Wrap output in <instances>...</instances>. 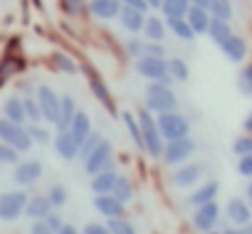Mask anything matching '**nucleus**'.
<instances>
[{
    "mask_svg": "<svg viewBox=\"0 0 252 234\" xmlns=\"http://www.w3.org/2000/svg\"><path fill=\"white\" fill-rule=\"evenodd\" d=\"M50 212H52V205H50L47 195H32V197H28L23 217H28L30 222H42Z\"/></svg>",
    "mask_w": 252,
    "mask_h": 234,
    "instance_id": "aec40b11",
    "label": "nucleus"
},
{
    "mask_svg": "<svg viewBox=\"0 0 252 234\" xmlns=\"http://www.w3.org/2000/svg\"><path fill=\"white\" fill-rule=\"evenodd\" d=\"M220 50H222V54L230 59V62H235V64H240V62H245V57H247V42L240 37V35H230L225 42H220L218 45Z\"/></svg>",
    "mask_w": 252,
    "mask_h": 234,
    "instance_id": "412c9836",
    "label": "nucleus"
},
{
    "mask_svg": "<svg viewBox=\"0 0 252 234\" xmlns=\"http://www.w3.org/2000/svg\"><path fill=\"white\" fill-rule=\"evenodd\" d=\"M146 15L149 13H141V10H134V8H124L121 5V13H119V25L126 30V32H131V35H141L144 30V23H146Z\"/></svg>",
    "mask_w": 252,
    "mask_h": 234,
    "instance_id": "6ab92c4d",
    "label": "nucleus"
},
{
    "mask_svg": "<svg viewBox=\"0 0 252 234\" xmlns=\"http://www.w3.org/2000/svg\"><path fill=\"white\" fill-rule=\"evenodd\" d=\"M166 27H168L178 40H183V42H193V40H195V32L190 30V25L186 23V18H181V20H166Z\"/></svg>",
    "mask_w": 252,
    "mask_h": 234,
    "instance_id": "e433bc0d",
    "label": "nucleus"
},
{
    "mask_svg": "<svg viewBox=\"0 0 252 234\" xmlns=\"http://www.w3.org/2000/svg\"><path fill=\"white\" fill-rule=\"evenodd\" d=\"M101 138H104V136H101L99 131H92V133H89V136H87V138L82 141V146H79V156H77V160H84V158H87V156H89V153H92V151H94L96 146H99V141H101Z\"/></svg>",
    "mask_w": 252,
    "mask_h": 234,
    "instance_id": "37998d69",
    "label": "nucleus"
},
{
    "mask_svg": "<svg viewBox=\"0 0 252 234\" xmlns=\"http://www.w3.org/2000/svg\"><path fill=\"white\" fill-rule=\"evenodd\" d=\"M106 227L111 234H139L136 224L129 217H116V219H106Z\"/></svg>",
    "mask_w": 252,
    "mask_h": 234,
    "instance_id": "58836bf2",
    "label": "nucleus"
},
{
    "mask_svg": "<svg viewBox=\"0 0 252 234\" xmlns=\"http://www.w3.org/2000/svg\"><path fill=\"white\" fill-rule=\"evenodd\" d=\"M15 170H13V180H15V185L18 187H23V190H28V187H32L40 178H42V163L37 160V158H28V160H20L18 165H13Z\"/></svg>",
    "mask_w": 252,
    "mask_h": 234,
    "instance_id": "9b49d317",
    "label": "nucleus"
},
{
    "mask_svg": "<svg viewBox=\"0 0 252 234\" xmlns=\"http://www.w3.org/2000/svg\"><path fill=\"white\" fill-rule=\"evenodd\" d=\"M79 72L87 77V86H89V91L94 94V99L104 106V111H106L109 116H114V119H119V106H116V101H114V94H111V89L106 86L104 77L94 69V64L87 62V59H82V62H79Z\"/></svg>",
    "mask_w": 252,
    "mask_h": 234,
    "instance_id": "f257e3e1",
    "label": "nucleus"
},
{
    "mask_svg": "<svg viewBox=\"0 0 252 234\" xmlns=\"http://www.w3.org/2000/svg\"><path fill=\"white\" fill-rule=\"evenodd\" d=\"M45 195H47V200H50L52 209H62V207L69 202V192H67V187H64L62 182H55V185H50V190H47Z\"/></svg>",
    "mask_w": 252,
    "mask_h": 234,
    "instance_id": "c9c22d12",
    "label": "nucleus"
},
{
    "mask_svg": "<svg viewBox=\"0 0 252 234\" xmlns=\"http://www.w3.org/2000/svg\"><path fill=\"white\" fill-rule=\"evenodd\" d=\"M94 209L104 217V219H116V217H126V205L121 200H116L111 192L109 195H94Z\"/></svg>",
    "mask_w": 252,
    "mask_h": 234,
    "instance_id": "dca6fc26",
    "label": "nucleus"
},
{
    "mask_svg": "<svg viewBox=\"0 0 252 234\" xmlns=\"http://www.w3.org/2000/svg\"><path fill=\"white\" fill-rule=\"evenodd\" d=\"M87 3L89 0H57V8L64 18L69 20H77L82 15H87Z\"/></svg>",
    "mask_w": 252,
    "mask_h": 234,
    "instance_id": "72a5a7b5",
    "label": "nucleus"
},
{
    "mask_svg": "<svg viewBox=\"0 0 252 234\" xmlns=\"http://www.w3.org/2000/svg\"><path fill=\"white\" fill-rule=\"evenodd\" d=\"M82 234H111V232H109L106 222H87Z\"/></svg>",
    "mask_w": 252,
    "mask_h": 234,
    "instance_id": "8fccbe9b",
    "label": "nucleus"
},
{
    "mask_svg": "<svg viewBox=\"0 0 252 234\" xmlns=\"http://www.w3.org/2000/svg\"><path fill=\"white\" fill-rule=\"evenodd\" d=\"M116 175H119V170H99V173H94L89 178V190L94 195H109L114 182H116Z\"/></svg>",
    "mask_w": 252,
    "mask_h": 234,
    "instance_id": "b1692460",
    "label": "nucleus"
},
{
    "mask_svg": "<svg viewBox=\"0 0 252 234\" xmlns=\"http://www.w3.org/2000/svg\"><path fill=\"white\" fill-rule=\"evenodd\" d=\"M232 151H235V156L240 158V156H250L252 153V136L247 133V136H240V138H235V143H232Z\"/></svg>",
    "mask_w": 252,
    "mask_h": 234,
    "instance_id": "49530a36",
    "label": "nucleus"
},
{
    "mask_svg": "<svg viewBox=\"0 0 252 234\" xmlns=\"http://www.w3.org/2000/svg\"><path fill=\"white\" fill-rule=\"evenodd\" d=\"M57 234H79V229H77L74 224H67V222H64V224H62V229H60Z\"/></svg>",
    "mask_w": 252,
    "mask_h": 234,
    "instance_id": "6e6d98bb",
    "label": "nucleus"
},
{
    "mask_svg": "<svg viewBox=\"0 0 252 234\" xmlns=\"http://www.w3.org/2000/svg\"><path fill=\"white\" fill-rule=\"evenodd\" d=\"M121 13V0H89L87 3V15L99 20V23H111Z\"/></svg>",
    "mask_w": 252,
    "mask_h": 234,
    "instance_id": "4468645a",
    "label": "nucleus"
},
{
    "mask_svg": "<svg viewBox=\"0 0 252 234\" xmlns=\"http://www.w3.org/2000/svg\"><path fill=\"white\" fill-rule=\"evenodd\" d=\"M37 99V106H40V113H42V121L55 126L57 119H60V94L50 86V84H37L35 86V94Z\"/></svg>",
    "mask_w": 252,
    "mask_h": 234,
    "instance_id": "1a4fd4ad",
    "label": "nucleus"
},
{
    "mask_svg": "<svg viewBox=\"0 0 252 234\" xmlns=\"http://www.w3.org/2000/svg\"><path fill=\"white\" fill-rule=\"evenodd\" d=\"M149 10H161V0H146Z\"/></svg>",
    "mask_w": 252,
    "mask_h": 234,
    "instance_id": "13d9d810",
    "label": "nucleus"
},
{
    "mask_svg": "<svg viewBox=\"0 0 252 234\" xmlns=\"http://www.w3.org/2000/svg\"><path fill=\"white\" fill-rule=\"evenodd\" d=\"M141 32L149 42H163L166 40V20L158 18V15H146V23H144Z\"/></svg>",
    "mask_w": 252,
    "mask_h": 234,
    "instance_id": "c85d7f7f",
    "label": "nucleus"
},
{
    "mask_svg": "<svg viewBox=\"0 0 252 234\" xmlns=\"http://www.w3.org/2000/svg\"><path fill=\"white\" fill-rule=\"evenodd\" d=\"M203 173H205L203 163H193V160H188V163H183V165H178V168L173 170V175H171V185L178 187V190L193 187V185H198V180L203 178Z\"/></svg>",
    "mask_w": 252,
    "mask_h": 234,
    "instance_id": "f8f14e48",
    "label": "nucleus"
},
{
    "mask_svg": "<svg viewBox=\"0 0 252 234\" xmlns=\"http://www.w3.org/2000/svg\"><path fill=\"white\" fill-rule=\"evenodd\" d=\"M195 148H198V146H195V141H193L190 136L176 138V141H166L163 153H161V160H163L168 168H178V165H183V163H188V160L193 158Z\"/></svg>",
    "mask_w": 252,
    "mask_h": 234,
    "instance_id": "39448f33",
    "label": "nucleus"
},
{
    "mask_svg": "<svg viewBox=\"0 0 252 234\" xmlns=\"http://www.w3.org/2000/svg\"><path fill=\"white\" fill-rule=\"evenodd\" d=\"M82 165H84V173L92 178L94 173H99V170H116V163H114V146H111V141H106V138H101L99 141V146L82 160Z\"/></svg>",
    "mask_w": 252,
    "mask_h": 234,
    "instance_id": "423d86ee",
    "label": "nucleus"
},
{
    "mask_svg": "<svg viewBox=\"0 0 252 234\" xmlns=\"http://www.w3.org/2000/svg\"><path fill=\"white\" fill-rule=\"evenodd\" d=\"M18 89H23V94H20V96H30V91H32V89H35V84H32V81H28V79H25V81H23V84H18Z\"/></svg>",
    "mask_w": 252,
    "mask_h": 234,
    "instance_id": "5fc2aeb1",
    "label": "nucleus"
},
{
    "mask_svg": "<svg viewBox=\"0 0 252 234\" xmlns=\"http://www.w3.org/2000/svg\"><path fill=\"white\" fill-rule=\"evenodd\" d=\"M134 69L139 72V77H144V79H149V81H158V84L173 86V79L168 77L166 59H158V57H146V54H141L139 59H134Z\"/></svg>",
    "mask_w": 252,
    "mask_h": 234,
    "instance_id": "0eeeda50",
    "label": "nucleus"
},
{
    "mask_svg": "<svg viewBox=\"0 0 252 234\" xmlns=\"http://www.w3.org/2000/svg\"><path fill=\"white\" fill-rule=\"evenodd\" d=\"M42 222H45V224H47V229H52L55 234H57V232L62 229V224H64V219H62L60 209H52V212H50V214H47V217H45Z\"/></svg>",
    "mask_w": 252,
    "mask_h": 234,
    "instance_id": "09e8293b",
    "label": "nucleus"
},
{
    "mask_svg": "<svg viewBox=\"0 0 252 234\" xmlns=\"http://www.w3.org/2000/svg\"><path fill=\"white\" fill-rule=\"evenodd\" d=\"M237 173L242 178H252V153L250 156H240L237 160Z\"/></svg>",
    "mask_w": 252,
    "mask_h": 234,
    "instance_id": "3c124183",
    "label": "nucleus"
},
{
    "mask_svg": "<svg viewBox=\"0 0 252 234\" xmlns=\"http://www.w3.org/2000/svg\"><path fill=\"white\" fill-rule=\"evenodd\" d=\"M77 111H79V106H77L74 96H69V94L60 96V119H57L55 129H57V131H67V129H69V124H72V119H74V113H77Z\"/></svg>",
    "mask_w": 252,
    "mask_h": 234,
    "instance_id": "393cba45",
    "label": "nucleus"
},
{
    "mask_svg": "<svg viewBox=\"0 0 252 234\" xmlns=\"http://www.w3.org/2000/svg\"><path fill=\"white\" fill-rule=\"evenodd\" d=\"M25 69H28V59L20 52H5L0 57V89L8 84V79L23 74Z\"/></svg>",
    "mask_w": 252,
    "mask_h": 234,
    "instance_id": "2eb2a0df",
    "label": "nucleus"
},
{
    "mask_svg": "<svg viewBox=\"0 0 252 234\" xmlns=\"http://www.w3.org/2000/svg\"><path fill=\"white\" fill-rule=\"evenodd\" d=\"M136 121H139L141 138H144V153H146L151 160H158L161 153H163L166 141L161 138V131H158V126H156V116L149 113V111L141 106L139 113H136Z\"/></svg>",
    "mask_w": 252,
    "mask_h": 234,
    "instance_id": "f03ea898",
    "label": "nucleus"
},
{
    "mask_svg": "<svg viewBox=\"0 0 252 234\" xmlns=\"http://www.w3.org/2000/svg\"><path fill=\"white\" fill-rule=\"evenodd\" d=\"M188 8H190L188 0H161L158 13L163 15V20H181V18H186Z\"/></svg>",
    "mask_w": 252,
    "mask_h": 234,
    "instance_id": "7c9ffc66",
    "label": "nucleus"
},
{
    "mask_svg": "<svg viewBox=\"0 0 252 234\" xmlns=\"http://www.w3.org/2000/svg\"><path fill=\"white\" fill-rule=\"evenodd\" d=\"M124 8H134V10H141V13H149V5L146 0H121Z\"/></svg>",
    "mask_w": 252,
    "mask_h": 234,
    "instance_id": "603ef678",
    "label": "nucleus"
},
{
    "mask_svg": "<svg viewBox=\"0 0 252 234\" xmlns=\"http://www.w3.org/2000/svg\"><path fill=\"white\" fill-rule=\"evenodd\" d=\"M50 64H52L55 72H62V74H79V62H77L69 52H62V50L52 52V54H50Z\"/></svg>",
    "mask_w": 252,
    "mask_h": 234,
    "instance_id": "cd10ccee",
    "label": "nucleus"
},
{
    "mask_svg": "<svg viewBox=\"0 0 252 234\" xmlns=\"http://www.w3.org/2000/svg\"><path fill=\"white\" fill-rule=\"evenodd\" d=\"M0 163L3 165H18L20 163V153L13 146H8V143H0Z\"/></svg>",
    "mask_w": 252,
    "mask_h": 234,
    "instance_id": "a18cd8bd",
    "label": "nucleus"
},
{
    "mask_svg": "<svg viewBox=\"0 0 252 234\" xmlns=\"http://www.w3.org/2000/svg\"><path fill=\"white\" fill-rule=\"evenodd\" d=\"M222 234H242V227H230V229H225Z\"/></svg>",
    "mask_w": 252,
    "mask_h": 234,
    "instance_id": "052dcab7",
    "label": "nucleus"
},
{
    "mask_svg": "<svg viewBox=\"0 0 252 234\" xmlns=\"http://www.w3.org/2000/svg\"><path fill=\"white\" fill-rule=\"evenodd\" d=\"M186 23L190 25V30L195 32V37H198V35H205V32H208V25H210V13H208L205 8L190 5L188 13H186Z\"/></svg>",
    "mask_w": 252,
    "mask_h": 234,
    "instance_id": "a878e982",
    "label": "nucleus"
},
{
    "mask_svg": "<svg viewBox=\"0 0 252 234\" xmlns=\"http://www.w3.org/2000/svg\"><path fill=\"white\" fill-rule=\"evenodd\" d=\"M242 129H245V131H247V133H250V136H252V111H250V113H247V119H245V121H242Z\"/></svg>",
    "mask_w": 252,
    "mask_h": 234,
    "instance_id": "4d7b16f0",
    "label": "nucleus"
},
{
    "mask_svg": "<svg viewBox=\"0 0 252 234\" xmlns=\"http://www.w3.org/2000/svg\"><path fill=\"white\" fill-rule=\"evenodd\" d=\"M28 190L18 187V190H8L0 195V219L3 222H15L23 217L25 205H28Z\"/></svg>",
    "mask_w": 252,
    "mask_h": 234,
    "instance_id": "9d476101",
    "label": "nucleus"
},
{
    "mask_svg": "<svg viewBox=\"0 0 252 234\" xmlns=\"http://www.w3.org/2000/svg\"><path fill=\"white\" fill-rule=\"evenodd\" d=\"M166 67H168V77L173 81H188L190 79V67L186 64V59H181V57H166Z\"/></svg>",
    "mask_w": 252,
    "mask_h": 234,
    "instance_id": "f704fd0d",
    "label": "nucleus"
},
{
    "mask_svg": "<svg viewBox=\"0 0 252 234\" xmlns=\"http://www.w3.org/2000/svg\"><path fill=\"white\" fill-rule=\"evenodd\" d=\"M30 234H55V232L47 229L45 222H32V224H30Z\"/></svg>",
    "mask_w": 252,
    "mask_h": 234,
    "instance_id": "864d4df0",
    "label": "nucleus"
},
{
    "mask_svg": "<svg viewBox=\"0 0 252 234\" xmlns=\"http://www.w3.org/2000/svg\"><path fill=\"white\" fill-rule=\"evenodd\" d=\"M52 146H55V153L67 163L77 160V156H79V143L69 136V131H57L52 136Z\"/></svg>",
    "mask_w": 252,
    "mask_h": 234,
    "instance_id": "f3484780",
    "label": "nucleus"
},
{
    "mask_svg": "<svg viewBox=\"0 0 252 234\" xmlns=\"http://www.w3.org/2000/svg\"><path fill=\"white\" fill-rule=\"evenodd\" d=\"M0 143L13 146L18 153H28L35 146L30 133H28V129L23 124H13L8 119H0Z\"/></svg>",
    "mask_w": 252,
    "mask_h": 234,
    "instance_id": "6e6552de",
    "label": "nucleus"
},
{
    "mask_svg": "<svg viewBox=\"0 0 252 234\" xmlns=\"http://www.w3.org/2000/svg\"><path fill=\"white\" fill-rule=\"evenodd\" d=\"M144 108L154 116L166 113V111H176L178 108V99L173 94V86L158 84V81H149L146 91H144Z\"/></svg>",
    "mask_w": 252,
    "mask_h": 234,
    "instance_id": "7ed1b4c3",
    "label": "nucleus"
},
{
    "mask_svg": "<svg viewBox=\"0 0 252 234\" xmlns=\"http://www.w3.org/2000/svg\"><path fill=\"white\" fill-rule=\"evenodd\" d=\"M144 54L146 57H158V59H166V45L163 42H144Z\"/></svg>",
    "mask_w": 252,
    "mask_h": 234,
    "instance_id": "de8ad7c7",
    "label": "nucleus"
},
{
    "mask_svg": "<svg viewBox=\"0 0 252 234\" xmlns=\"http://www.w3.org/2000/svg\"><path fill=\"white\" fill-rule=\"evenodd\" d=\"M247 197H250V202H252V180H250V185H247Z\"/></svg>",
    "mask_w": 252,
    "mask_h": 234,
    "instance_id": "e2e57ef3",
    "label": "nucleus"
},
{
    "mask_svg": "<svg viewBox=\"0 0 252 234\" xmlns=\"http://www.w3.org/2000/svg\"><path fill=\"white\" fill-rule=\"evenodd\" d=\"M208 13H210V18L232 20V3L230 0H208Z\"/></svg>",
    "mask_w": 252,
    "mask_h": 234,
    "instance_id": "4c0bfd02",
    "label": "nucleus"
},
{
    "mask_svg": "<svg viewBox=\"0 0 252 234\" xmlns=\"http://www.w3.org/2000/svg\"><path fill=\"white\" fill-rule=\"evenodd\" d=\"M3 119H8V121H13V124H28V119H25V108H23V99L20 96H8L5 101H3Z\"/></svg>",
    "mask_w": 252,
    "mask_h": 234,
    "instance_id": "bb28decb",
    "label": "nucleus"
},
{
    "mask_svg": "<svg viewBox=\"0 0 252 234\" xmlns=\"http://www.w3.org/2000/svg\"><path fill=\"white\" fill-rule=\"evenodd\" d=\"M156 126H158L163 141H176V138L190 136V121H188V116L178 113V108L176 111L158 113L156 116Z\"/></svg>",
    "mask_w": 252,
    "mask_h": 234,
    "instance_id": "20e7f679",
    "label": "nucleus"
},
{
    "mask_svg": "<svg viewBox=\"0 0 252 234\" xmlns=\"http://www.w3.org/2000/svg\"><path fill=\"white\" fill-rule=\"evenodd\" d=\"M250 209H252V202H250Z\"/></svg>",
    "mask_w": 252,
    "mask_h": 234,
    "instance_id": "69168bd1",
    "label": "nucleus"
},
{
    "mask_svg": "<svg viewBox=\"0 0 252 234\" xmlns=\"http://www.w3.org/2000/svg\"><path fill=\"white\" fill-rule=\"evenodd\" d=\"M190 5H195V8H205L208 10V0H188Z\"/></svg>",
    "mask_w": 252,
    "mask_h": 234,
    "instance_id": "bf43d9fd",
    "label": "nucleus"
},
{
    "mask_svg": "<svg viewBox=\"0 0 252 234\" xmlns=\"http://www.w3.org/2000/svg\"><path fill=\"white\" fill-rule=\"evenodd\" d=\"M193 227L198 229V232H210V229H215L218 227V222H220V205L213 200V202H205V205H200V207H195V212H193Z\"/></svg>",
    "mask_w": 252,
    "mask_h": 234,
    "instance_id": "ddd939ff",
    "label": "nucleus"
},
{
    "mask_svg": "<svg viewBox=\"0 0 252 234\" xmlns=\"http://www.w3.org/2000/svg\"><path fill=\"white\" fill-rule=\"evenodd\" d=\"M237 89H240L242 96H252V62L240 69V74H237Z\"/></svg>",
    "mask_w": 252,
    "mask_h": 234,
    "instance_id": "79ce46f5",
    "label": "nucleus"
},
{
    "mask_svg": "<svg viewBox=\"0 0 252 234\" xmlns=\"http://www.w3.org/2000/svg\"><path fill=\"white\" fill-rule=\"evenodd\" d=\"M215 45L225 42L230 35H232V27H230V20H220V18H210V25H208V32H205Z\"/></svg>",
    "mask_w": 252,
    "mask_h": 234,
    "instance_id": "473e14b6",
    "label": "nucleus"
},
{
    "mask_svg": "<svg viewBox=\"0 0 252 234\" xmlns=\"http://www.w3.org/2000/svg\"><path fill=\"white\" fill-rule=\"evenodd\" d=\"M134 192H136L134 180H131L129 175L119 173V175H116V182H114V187H111V195H114L116 200H121L124 205H129V202L134 200Z\"/></svg>",
    "mask_w": 252,
    "mask_h": 234,
    "instance_id": "c756f323",
    "label": "nucleus"
},
{
    "mask_svg": "<svg viewBox=\"0 0 252 234\" xmlns=\"http://www.w3.org/2000/svg\"><path fill=\"white\" fill-rule=\"evenodd\" d=\"M67 131H69V136L82 146V141L94 131V129H92V119H89V113L79 108V111L74 113V119H72V124H69V129H67Z\"/></svg>",
    "mask_w": 252,
    "mask_h": 234,
    "instance_id": "5701e85b",
    "label": "nucleus"
},
{
    "mask_svg": "<svg viewBox=\"0 0 252 234\" xmlns=\"http://www.w3.org/2000/svg\"><path fill=\"white\" fill-rule=\"evenodd\" d=\"M144 42L146 40H139V35H131L129 40H124V52L129 54L131 59H139L144 54Z\"/></svg>",
    "mask_w": 252,
    "mask_h": 234,
    "instance_id": "c03bdc74",
    "label": "nucleus"
},
{
    "mask_svg": "<svg viewBox=\"0 0 252 234\" xmlns=\"http://www.w3.org/2000/svg\"><path fill=\"white\" fill-rule=\"evenodd\" d=\"M242 234H252V222H250V224H245V227H242Z\"/></svg>",
    "mask_w": 252,
    "mask_h": 234,
    "instance_id": "680f3d73",
    "label": "nucleus"
},
{
    "mask_svg": "<svg viewBox=\"0 0 252 234\" xmlns=\"http://www.w3.org/2000/svg\"><path fill=\"white\" fill-rule=\"evenodd\" d=\"M225 214L227 219L235 224V227H245L252 222V209H250V202L242 200V197H232L227 205H225Z\"/></svg>",
    "mask_w": 252,
    "mask_h": 234,
    "instance_id": "a211bd4d",
    "label": "nucleus"
},
{
    "mask_svg": "<svg viewBox=\"0 0 252 234\" xmlns=\"http://www.w3.org/2000/svg\"><path fill=\"white\" fill-rule=\"evenodd\" d=\"M218 192H220V182H218V180H208V182H203L198 190H193L186 202H188L190 207H200V205H205V202H213V200L218 197Z\"/></svg>",
    "mask_w": 252,
    "mask_h": 234,
    "instance_id": "4be33fe9",
    "label": "nucleus"
},
{
    "mask_svg": "<svg viewBox=\"0 0 252 234\" xmlns=\"http://www.w3.org/2000/svg\"><path fill=\"white\" fill-rule=\"evenodd\" d=\"M121 121H124V126H126V133H129L131 143L144 153V138H141V129H139V121H136V113H131V111H121Z\"/></svg>",
    "mask_w": 252,
    "mask_h": 234,
    "instance_id": "2f4dec72",
    "label": "nucleus"
},
{
    "mask_svg": "<svg viewBox=\"0 0 252 234\" xmlns=\"http://www.w3.org/2000/svg\"><path fill=\"white\" fill-rule=\"evenodd\" d=\"M25 129H28V133H30L32 143L47 146V143L52 141V133H50V131H47L45 126H40V124H25Z\"/></svg>",
    "mask_w": 252,
    "mask_h": 234,
    "instance_id": "a19ab883",
    "label": "nucleus"
},
{
    "mask_svg": "<svg viewBox=\"0 0 252 234\" xmlns=\"http://www.w3.org/2000/svg\"><path fill=\"white\" fill-rule=\"evenodd\" d=\"M23 99V108H25V119L28 124H42V113H40V106H37V99L30 94V96H20Z\"/></svg>",
    "mask_w": 252,
    "mask_h": 234,
    "instance_id": "ea45409f",
    "label": "nucleus"
},
{
    "mask_svg": "<svg viewBox=\"0 0 252 234\" xmlns=\"http://www.w3.org/2000/svg\"><path fill=\"white\" fill-rule=\"evenodd\" d=\"M205 234H222V232H218V229H210V232H205Z\"/></svg>",
    "mask_w": 252,
    "mask_h": 234,
    "instance_id": "0e129e2a",
    "label": "nucleus"
}]
</instances>
